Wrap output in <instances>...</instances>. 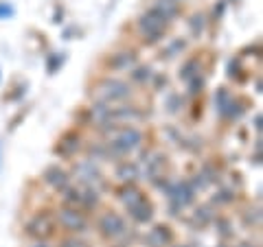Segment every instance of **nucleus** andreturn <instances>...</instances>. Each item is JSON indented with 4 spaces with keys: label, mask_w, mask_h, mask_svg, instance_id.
I'll use <instances>...</instances> for the list:
<instances>
[{
    "label": "nucleus",
    "mask_w": 263,
    "mask_h": 247,
    "mask_svg": "<svg viewBox=\"0 0 263 247\" xmlns=\"http://www.w3.org/2000/svg\"><path fill=\"white\" fill-rule=\"evenodd\" d=\"M105 145H108L112 158L119 160L143 145V131L134 125H117L108 134V142Z\"/></svg>",
    "instance_id": "1"
},
{
    "label": "nucleus",
    "mask_w": 263,
    "mask_h": 247,
    "mask_svg": "<svg viewBox=\"0 0 263 247\" xmlns=\"http://www.w3.org/2000/svg\"><path fill=\"white\" fill-rule=\"evenodd\" d=\"M132 96V86L125 84L121 79H114V77H103L97 81V86L92 90V98L97 103H105V105H112V103H121L125 98Z\"/></svg>",
    "instance_id": "2"
},
{
    "label": "nucleus",
    "mask_w": 263,
    "mask_h": 247,
    "mask_svg": "<svg viewBox=\"0 0 263 247\" xmlns=\"http://www.w3.org/2000/svg\"><path fill=\"white\" fill-rule=\"evenodd\" d=\"M99 232H101L105 238H110L117 245H125L132 238V230L127 228L125 219H123L119 212H103L99 217Z\"/></svg>",
    "instance_id": "3"
},
{
    "label": "nucleus",
    "mask_w": 263,
    "mask_h": 247,
    "mask_svg": "<svg viewBox=\"0 0 263 247\" xmlns=\"http://www.w3.org/2000/svg\"><path fill=\"white\" fill-rule=\"evenodd\" d=\"M167 24H169V20H164L156 9H147L141 18H138V31H141V35H143V42L145 44L160 42Z\"/></svg>",
    "instance_id": "4"
},
{
    "label": "nucleus",
    "mask_w": 263,
    "mask_h": 247,
    "mask_svg": "<svg viewBox=\"0 0 263 247\" xmlns=\"http://www.w3.org/2000/svg\"><path fill=\"white\" fill-rule=\"evenodd\" d=\"M72 175L79 179L81 186L92 188V191H97V193H103L105 188H108V182H105L103 173L97 169V164L92 160L75 162V167H72Z\"/></svg>",
    "instance_id": "5"
},
{
    "label": "nucleus",
    "mask_w": 263,
    "mask_h": 247,
    "mask_svg": "<svg viewBox=\"0 0 263 247\" xmlns=\"http://www.w3.org/2000/svg\"><path fill=\"white\" fill-rule=\"evenodd\" d=\"M24 232H27L31 238H35V241H46V238H51L55 234V219H53V215L48 210L35 212V215L27 221Z\"/></svg>",
    "instance_id": "6"
},
{
    "label": "nucleus",
    "mask_w": 263,
    "mask_h": 247,
    "mask_svg": "<svg viewBox=\"0 0 263 247\" xmlns=\"http://www.w3.org/2000/svg\"><path fill=\"white\" fill-rule=\"evenodd\" d=\"M57 221L64 230H68L72 234H84L90 228V219L86 217V212L79 208H68V205L57 210Z\"/></svg>",
    "instance_id": "7"
},
{
    "label": "nucleus",
    "mask_w": 263,
    "mask_h": 247,
    "mask_svg": "<svg viewBox=\"0 0 263 247\" xmlns=\"http://www.w3.org/2000/svg\"><path fill=\"white\" fill-rule=\"evenodd\" d=\"M42 177H44L46 186H51L53 191H57V193H62V191H66V188L70 186V173L66 169H62V167H57V164L48 167Z\"/></svg>",
    "instance_id": "8"
},
{
    "label": "nucleus",
    "mask_w": 263,
    "mask_h": 247,
    "mask_svg": "<svg viewBox=\"0 0 263 247\" xmlns=\"http://www.w3.org/2000/svg\"><path fill=\"white\" fill-rule=\"evenodd\" d=\"M145 118V114L138 110V108H132V105H123V108H112V114H110V122L114 125H121V122H125V125H132V122H141Z\"/></svg>",
    "instance_id": "9"
},
{
    "label": "nucleus",
    "mask_w": 263,
    "mask_h": 247,
    "mask_svg": "<svg viewBox=\"0 0 263 247\" xmlns=\"http://www.w3.org/2000/svg\"><path fill=\"white\" fill-rule=\"evenodd\" d=\"M79 149H81V136L75 134V131H68V134L60 140V145H57V153H60L62 158H72Z\"/></svg>",
    "instance_id": "10"
},
{
    "label": "nucleus",
    "mask_w": 263,
    "mask_h": 247,
    "mask_svg": "<svg viewBox=\"0 0 263 247\" xmlns=\"http://www.w3.org/2000/svg\"><path fill=\"white\" fill-rule=\"evenodd\" d=\"M127 212H129V217L136 221V223H149V221L154 219V205H152V201L145 199L143 201H138V203H134L132 208H127Z\"/></svg>",
    "instance_id": "11"
},
{
    "label": "nucleus",
    "mask_w": 263,
    "mask_h": 247,
    "mask_svg": "<svg viewBox=\"0 0 263 247\" xmlns=\"http://www.w3.org/2000/svg\"><path fill=\"white\" fill-rule=\"evenodd\" d=\"M134 61H136L134 51H119V53H112L108 57V66L112 70H132Z\"/></svg>",
    "instance_id": "12"
},
{
    "label": "nucleus",
    "mask_w": 263,
    "mask_h": 247,
    "mask_svg": "<svg viewBox=\"0 0 263 247\" xmlns=\"http://www.w3.org/2000/svg\"><path fill=\"white\" fill-rule=\"evenodd\" d=\"M145 243L149 247H167L171 243V230L167 225H156L145 236Z\"/></svg>",
    "instance_id": "13"
},
{
    "label": "nucleus",
    "mask_w": 263,
    "mask_h": 247,
    "mask_svg": "<svg viewBox=\"0 0 263 247\" xmlns=\"http://www.w3.org/2000/svg\"><path fill=\"white\" fill-rule=\"evenodd\" d=\"M110 114H112L110 105L95 101V105L88 110V118H90V122H92L95 127H103V125H108L110 122Z\"/></svg>",
    "instance_id": "14"
},
{
    "label": "nucleus",
    "mask_w": 263,
    "mask_h": 247,
    "mask_svg": "<svg viewBox=\"0 0 263 247\" xmlns=\"http://www.w3.org/2000/svg\"><path fill=\"white\" fill-rule=\"evenodd\" d=\"M143 199H145L143 191L138 186H134V184H125L123 188H119V201L125 205V208H132L134 203L143 201Z\"/></svg>",
    "instance_id": "15"
},
{
    "label": "nucleus",
    "mask_w": 263,
    "mask_h": 247,
    "mask_svg": "<svg viewBox=\"0 0 263 247\" xmlns=\"http://www.w3.org/2000/svg\"><path fill=\"white\" fill-rule=\"evenodd\" d=\"M152 9L158 11L164 20H174L176 15L180 13V5L176 3V0H156Z\"/></svg>",
    "instance_id": "16"
},
{
    "label": "nucleus",
    "mask_w": 263,
    "mask_h": 247,
    "mask_svg": "<svg viewBox=\"0 0 263 247\" xmlns=\"http://www.w3.org/2000/svg\"><path fill=\"white\" fill-rule=\"evenodd\" d=\"M88 160H101V162H110V160H114L112 158V153H110V149H108V145L105 142H92V145H88Z\"/></svg>",
    "instance_id": "17"
},
{
    "label": "nucleus",
    "mask_w": 263,
    "mask_h": 247,
    "mask_svg": "<svg viewBox=\"0 0 263 247\" xmlns=\"http://www.w3.org/2000/svg\"><path fill=\"white\" fill-rule=\"evenodd\" d=\"M202 72V66H200V59L197 57H191L186 59L182 66H180V79L182 81H191L193 77H197Z\"/></svg>",
    "instance_id": "18"
},
{
    "label": "nucleus",
    "mask_w": 263,
    "mask_h": 247,
    "mask_svg": "<svg viewBox=\"0 0 263 247\" xmlns=\"http://www.w3.org/2000/svg\"><path fill=\"white\" fill-rule=\"evenodd\" d=\"M117 175L125 184H132L134 179H138V167L134 162H123V164H119V167H117Z\"/></svg>",
    "instance_id": "19"
},
{
    "label": "nucleus",
    "mask_w": 263,
    "mask_h": 247,
    "mask_svg": "<svg viewBox=\"0 0 263 247\" xmlns=\"http://www.w3.org/2000/svg\"><path fill=\"white\" fill-rule=\"evenodd\" d=\"M129 77H132L134 84H147V81H152L154 70L149 68V66H138V68H134L129 72Z\"/></svg>",
    "instance_id": "20"
},
{
    "label": "nucleus",
    "mask_w": 263,
    "mask_h": 247,
    "mask_svg": "<svg viewBox=\"0 0 263 247\" xmlns=\"http://www.w3.org/2000/svg\"><path fill=\"white\" fill-rule=\"evenodd\" d=\"M211 221H213V212H211L209 208H197V210L193 212V223H195L197 228H206Z\"/></svg>",
    "instance_id": "21"
},
{
    "label": "nucleus",
    "mask_w": 263,
    "mask_h": 247,
    "mask_svg": "<svg viewBox=\"0 0 263 247\" xmlns=\"http://www.w3.org/2000/svg\"><path fill=\"white\" fill-rule=\"evenodd\" d=\"M215 101H217V112L221 114V116H224L226 108L230 105V101H233V98H230V92H228L226 88H219V90H217V94H215Z\"/></svg>",
    "instance_id": "22"
},
{
    "label": "nucleus",
    "mask_w": 263,
    "mask_h": 247,
    "mask_svg": "<svg viewBox=\"0 0 263 247\" xmlns=\"http://www.w3.org/2000/svg\"><path fill=\"white\" fill-rule=\"evenodd\" d=\"M204 27H206V18H204L202 13H195L191 20H189V29H191V33L197 37V35H202V31Z\"/></svg>",
    "instance_id": "23"
},
{
    "label": "nucleus",
    "mask_w": 263,
    "mask_h": 247,
    "mask_svg": "<svg viewBox=\"0 0 263 247\" xmlns=\"http://www.w3.org/2000/svg\"><path fill=\"white\" fill-rule=\"evenodd\" d=\"M217 234L221 236V238H230L233 236V228H230V221L228 219H217Z\"/></svg>",
    "instance_id": "24"
},
{
    "label": "nucleus",
    "mask_w": 263,
    "mask_h": 247,
    "mask_svg": "<svg viewBox=\"0 0 263 247\" xmlns=\"http://www.w3.org/2000/svg\"><path fill=\"white\" fill-rule=\"evenodd\" d=\"M204 88V77L197 75L193 77L191 81H189V94H200V90Z\"/></svg>",
    "instance_id": "25"
},
{
    "label": "nucleus",
    "mask_w": 263,
    "mask_h": 247,
    "mask_svg": "<svg viewBox=\"0 0 263 247\" xmlns=\"http://www.w3.org/2000/svg\"><path fill=\"white\" fill-rule=\"evenodd\" d=\"M184 46H186V44H184V39H176V42H171V46H169V48H167V51H164L162 55H164V57H174L178 51H182Z\"/></svg>",
    "instance_id": "26"
},
{
    "label": "nucleus",
    "mask_w": 263,
    "mask_h": 247,
    "mask_svg": "<svg viewBox=\"0 0 263 247\" xmlns=\"http://www.w3.org/2000/svg\"><path fill=\"white\" fill-rule=\"evenodd\" d=\"M60 247H88V243H86V241H81V238L70 236V238H66V241H62Z\"/></svg>",
    "instance_id": "27"
},
{
    "label": "nucleus",
    "mask_w": 263,
    "mask_h": 247,
    "mask_svg": "<svg viewBox=\"0 0 263 247\" xmlns=\"http://www.w3.org/2000/svg\"><path fill=\"white\" fill-rule=\"evenodd\" d=\"M233 199H235V197H233V193H230V191H221V193H217V197H215L217 203H230Z\"/></svg>",
    "instance_id": "28"
},
{
    "label": "nucleus",
    "mask_w": 263,
    "mask_h": 247,
    "mask_svg": "<svg viewBox=\"0 0 263 247\" xmlns=\"http://www.w3.org/2000/svg\"><path fill=\"white\" fill-rule=\"evenodd\" d=\"M13 13V9L9 5H0V18H5V15H11Z\"/></svg>",
    "instance_id": "29"
},
{
    "label": "nucleus",
    "mask_w": 263,
    "mask_h": 247,
    "mask_svg": "<svg viewBox=\"0 0 263 247\" xmlns=\"http://www.w3.org/2000/svg\"><path fill=\"white\" fill-rule=\"evenodd\" d=\"M33 247H53V245H48L46 241H35V245H33Z\"/></svg>",
    "instance_id": "30"
},
{
    "label": "nucleus",
    "mask_w": 263,
    "mask_h": 247,
    "mask_svg": "<svg viewBox=\"0 0 263 247\" xmlns=\"http://www.w3.org/2000/svg\"><path fill=\"white\" fill-rule=\"evenodd\" d=\"M219 247H226V245H219Z\"/></svg>",
    "instance_id": "31"
},
{
    "label": "nucleus",
    "mask_w": 263,
    "mask_h": 247,
    "mask_svg": "<svg viewBox=\"0 0 263 247\" xmlns=\"http://www.w3.org/2000/svg\"><path fill=\"white\" fill-rule=\"evenodd\" d=\"M176 3H178V0H176Z\"/></svg>",
    "instance_id": "32"
}]
</instances>
